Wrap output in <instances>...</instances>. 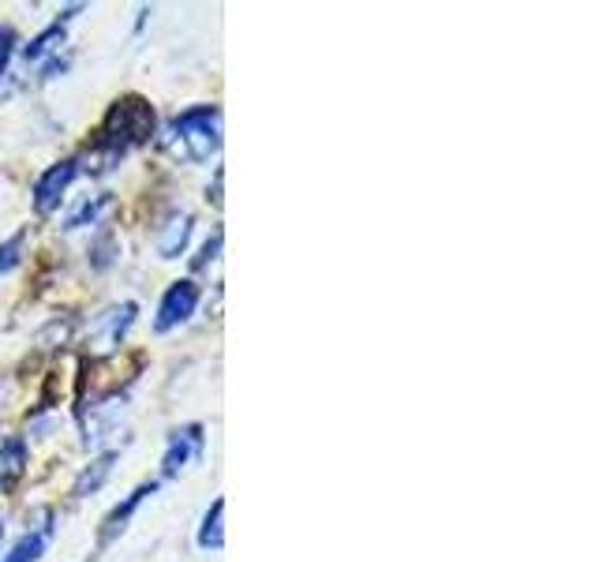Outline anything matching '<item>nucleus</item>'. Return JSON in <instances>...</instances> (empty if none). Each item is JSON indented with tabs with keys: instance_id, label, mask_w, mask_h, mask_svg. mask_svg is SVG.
I'll use <instances>...</instances> for the list:
<instances>
[{
	"instance_id": "obj_7",
	"label": "nucleus",
	"mask_w": 599,
	"mask_h": 562,
	"mask_svg": "<svg viewBox=\"0 0 599 562\" xmlns=\"http://www.w3.org/2000/svg\"><path fill=\"white\" fill-rule=\"evenodd\" d=\"M154 491H157V480H146V484H139L136 491H128L125 503H117L109 514H105V522H102V529H98V543H102V548H105V543H113V540L120 537V532L128 529L131 517H136V511L143 506V499L154 495Z\"/></svg>"
},
{
	"instance_id": "obj_16",
	"label": "nucleus",
	"mask_w": 599,
	"mask_h": 562,
	"mask_svg": "<svg viewBox=\"0 0 599 562\" xmlns=\"http://www.w3.org/2000/svg\"><path fill=\"white\" fill-rule=\"evenodd\" d=\"M120 256V248H117V236L113 233H102L98 241L91 244V267L94 270H105V267H113V259Z\"/></svg>"
},
{
	"instance_id": "obj_9",
	"label": "nucleus",
	"mask_w": 599,
	"mask_h": 562,
	"mask_svg": "<svg viewBox=\"0 0 599 562\" xmlns=\"http://www.w3.org/2000/svg\"><path fill=\"white\" fill-rule=\"evenodd\" d=\"M49 537H52V514L46 511V514H42V525L26 529L23 537L12 543V551H8V555L0 559V562H38L42 555H46Z\"/></svg>"
},
{
	"instance_id": "obj_14",
	"label": "nucleus",
	"mask_w": 599,
	"mask_h": 562,
	"mask_svg": "<svg viewBox=\"0 0 599 562\" xmlns=\"http://www.w3.org/2000/svg\"><path fill=\"white\" fill-rule=\"evenodd\" d=\"M113 207V199L109 196H94V199H83L72 214L64 218V230H83V225H98L102 222V214Z\"/></svg>"
},
{
	"instance_id": "obj_8",
	"label": "nucleus",
	"mask_w": 599,
	"mask_h": 562,
	"mask_svg": "<svg viewBox=\"0 0 599 562\" xmlns=\"http://www.w3.org/2000/svg\"><path fill=\"white\" fill-rule=\"evenodd\" d=\"M75 12H83V8H68V12H60V20H52L46 31L38 34V38H31L23 46V57L26 60H46V57H52L57 52L60 57V46H64V38H68V23L75 20Z\"/></svg>"
},
{
	"instance_id": "obj_3",
	"label": "nucleus",
	"mask_w": 599,
	"mask_h": 562,
	"mask_svg": "<svg viewBox=\"0 0 599 562\" xmlns=\"http://www.w3.org/2000/svg\"><path fill=\"white\" fill-rule=\"evenodd\" d=\"M139 315V304L136 301H125L117 307H109V312L94 315L91 327H86V349H91L94 356H109L120 349V341L128 338L131 323H136Z\"/></svg>"
},
{
	"instance_id": "obj_11",
	"label": "nucleus",
	"mask_w": 599,
	"mask_h": 562,
	"mask_svg": "<svg viewBox=\"0 0 599 562\" xmlns=\"http://www.w3.org/2000/svg\"><path fill=\"white\" fill-rule=\"evenodd\" d=\"M26 443L20 435H0V491H8L26 472Z\"/></svg>"
},
{
	"instance_id": "obj_15",
	"label": "nucleus",
	"mask_w": 599,
	"mask_h": 562,
	"mask_svg": "<svg viewBox=\"0 0 599 562\" xmlns=\"http://www.w3.org/2000/svg\"><path fill=\"white\" fill-rule=\"evenodd\" d=\"M23 251H26V230L12 233L4 244H0V278L12 274V270L20 267V262H23Z\"/></svg>"
},
{
	"instance_id": "obj_4",
	"label": "nucleus",
	"mask_w": 599,
	"mask_h": 562,
	"mask_svg": "<svg viewBox=\"0 0 599 562\" xmlns=\"http://www.w3.org/2000/svg\"><path fill=\"white\" fill-rule=\"evenodd\" d=\"M199 301H202V289L196 285V281H191V278L173 281V285L162 293V304H157L154 333H169L176 327H184V323H188L191 315H196Z\"/></svg>"
},
{
	"instance_id": "obj_2",
	"label": "nucleus",
	"mask_w": 599,
	"mask_h": 562,
	"mask_svg": "<svg viewBox=\"0 0 599 562\" xmlns=\"http://www.w3.org/2000/svg\"><path fill=\"white\" fill-rule=\"evenodd\" d=\"M162 151L184 165H202L222 151V109L210 102L176 113L162 131Z\"/></svg>"
},
{
	"instance_id": "obj_13",
	"label": "nucleus",
	"mask_w": 599,
	"mask_h": 562,
	"mask_svg": "<svg viewBox=\"0 0 599 562\" xmlns=\"http://www.w3.org/2000/svg\"><path fill=\"white\" fill-rule=\"evenodd\" d=\"M113 461H117V450H109V454H102L98 461H91L83 472L75 477V484H72V499H86V495H94L102 484H105V477L113 472Z\"/></svg>"
},
{
	"instance_id": "obj_19",
	"label": "nucleus",
	"mask_w": 599,
	"mask_h": 562,
	"mask_svg": "<svg viewBox=\"0 0 599 562\" xmlns=\"http://www.w3.org/2000/svg\"><path fill=\"white\" fill-rule=\"evenodd\" d=\"M0 540H4V522H0Z\"/></svg>"
},
{
	"instance_id": "obj_12",
	"label": "nucleus",
	"mask_w": 599,
	"mask_h": 562,
	"mask_svg": "<svg viewBox=\"0 0 599 562\" xmlns=\"http://www.w3.org/2000/svg\"><path fill=\"white\" fill-rule=\"evenodd\" d=\"M222 517H225V499H214V503H210V511L202 514L199 537H196V543H199L202 551H222L225 548V525H222Z\"/></svg>"
},
{
	"instance_id": "obj_17",
	"label": "nucleus",
	"mask_w": 599,
	"mask_h": 562,
	"mask_svg": "<svg viewBox=\"0 0 599 562\" xmlns=\"http://www.w3.org/2000/svg\"><path fill=\"white\" fill-rule=\"evenodd\" d=\"M222 241H225V233H222V230L210 233V241L202 244V256H199L196 262H191V267H196V270H207L210 262H218V251H222Z\"/></svg>"
},
{
	"instance_id": "obj_10",
	"label": "nucleus",
	"mask_w": 599,
	"mask_h": 562,
	"mask_svg": "<svg viewBox=\"0 0 599 562\" xmlns=\"http://www.w3.org/2000/svg\"><path fill=\"white\" fill-rule=\"evenodd\" d=\"M191 230H196V218L184 210V214H173L169 222H165V230L157 233L154 248L162 259H180L184 251H188V241H191Z\"/></svg>"
},
{
	"instance_id": "obj_6",
	"label": "nucleus",
	"mask_w": 599,
	"mask_h": 562,
	"mask_svg": "<svg viewBox=\"0 0 599 562\" xmlns=\"http://www.w3.org/2000/svg\"><path fill=\"white\" fill-rule=\"evenodd\" d=\"M207 428L202 424H184L176 428V432L169 435V443H165V454H162V477H180L184 469H188L191 461H199L202 454V443H207Z\"/></svg>"
},
{
	"instance_id": "obj_5",
	"label": "nucleus",
	"mask_w": 599,
	"mask_h": 562,
	"mask_svg": "<svg viewBox=\"0 0 599 562\" xmlns=\"http://www.w3.org/2000/svg\"><path fill=\"white\" fill-rule=\"evenodd\" d=\"M79 177V157H60L52 162L38 180H34V210L38 214H52L60 207V199L68 196V188Z\"/></svg>"
},
{
	"instance_id": "obj_1",
	"label": "nucleus",
	"mask_w": 599,
	"mask_h": 562,
	"mask_svg": "<svg viewBox=\"0 0 599 562\" xmlns=\"http://www.w3.org/2000/svg\"><path fill=\"white\" fill-rule=\"evenodd\" d=\"M154 128H157L154 105L143 94H125V98L109 105V113H105L98 131H94V157L105 165L117 162V157H125L136 147L150 143Z\"/></svg>"
},
{
	"instance_id": "obj_18",
	"label": "nucleus",
	"mask_w": 599,
	"mask_h": 562,
	"mask_svg": "<svg viewBox=\"0 0 599 562\" xmlns=\"http://www.w3.org/2000/svg\"><path fill=\"white\" fill-rule=\"evenodd\" d=\"M12 52H15V34L4 26V31H0V75L8 72V60H12Z\"/></svg>"
}]
</instances>
